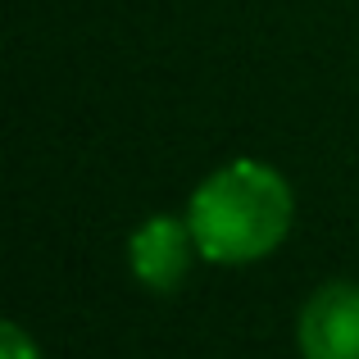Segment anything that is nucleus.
I'll list each match as a JSON object with an SVG mask.
<instances>
[{
    "mask_svg": "<svg viewBox=\"0 0 359 359\" xmlns=\"http://www.w3.org/2000/svg\"><path fill=\"white\" fill-rule=\"evenodd\" d=\"M187 223L196 232L201 259L255 264L287 241L291 223H296V196L273 164L232 159L191 191Z\"/></svg>",
    "mask_w": 359,
    "mask_h": 359,
    "instance_id": "f257e3e1",
    "label": "nucleus"
},
{
    "mask_svg": "<svg viewBox=\"0 0 359 359\" xmlns=\"http://www.w3.org/2000/svg\"><path fill=\"white\" fill-rule=\"evenodd\" d=\"M296 341L305 359H359V287L323 282L305 300L296 323Z\"/></svg>",
    "mask_w": 359,
    "mask_h": 359,
    "instance_id": "f03ea898",
    "label": "nucleus"
},
{
    "mask_svg": "<svg viewBox=\"0 0 359 359\" xmlns=\"http://www.w3.org/2000/svg\"><path fill=\"white\" fill-rule=\"evenodd\" d=\"M191 255H201L196 232H191L187 219H173V214L146 219L128 241L132 278L150 291H173L177 282L187 278V269H191Z\"/></svg>",
    "mask_w": 359,
    "mask_h": 359,
    "instance_id": "7ed1b4c3",
    "label": "nucleus"
},
{
    "mask_svg": "<svg viewBox=\"0 0 359 359\" xmlns=\"http://www.w3.org/2000/svg\"><path fill=\"white\" fill-rule=\"evenodd\" d=\"M0 359H41V351H36V341L23 332V327L9 318L5 327H0Z\"/></svg>",
    "mask_w": 359,
    "mask_h": 359,
    "instance_id": "20e7f679",
    "label": "nucleus"
}]
</instances>
